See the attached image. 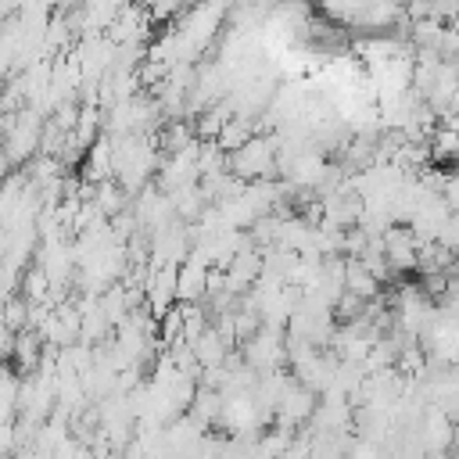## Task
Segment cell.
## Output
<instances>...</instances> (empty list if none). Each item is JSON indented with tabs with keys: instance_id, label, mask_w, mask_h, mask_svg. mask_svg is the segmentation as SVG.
<instances>
[{
	"instance_id": "1",
	"label": "cell",
	"mask_w": 459,
	"mask_h": 459,
	"mask_svg": "<svg viewBox=\"0 0 459 459\" xmlns=\"http://www.w3.org/2000/svg\"><path fill=\"white\" fill-rule=\"evenodd\" d=\"M208 262H201L194 251H190V258L179 265V287H176V298H179V305H194L204 290H212L208 287Z\"/></svg>"
}]
</instances>
